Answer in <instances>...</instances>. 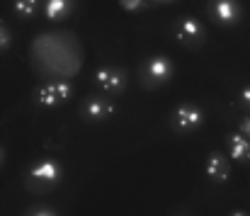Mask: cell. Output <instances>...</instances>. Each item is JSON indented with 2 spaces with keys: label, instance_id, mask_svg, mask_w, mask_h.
<instances>
[{
  "label": "cell",
  "instance_id": "5bb4252c",
  "mask_svg": "<svg viewBox=\"0 0 250 216\" xmlns=\"http://www.w3.org/2000/svg\"><path fill=\"white\" fill-rule=\"evenodd\" d=\"M236 216H246V214H236Z\"/></svg>",
  "mask_w": 250,
  "mask_h": 216
},
{
  "label": "cell",
  "instance_id": "7a4b0ae2",
  "mask_svg": "<svg viewBox=\"0 0 250 216\" xmlns=\"http://www.w3.org/2000/svg\"><path fill=\"white\" fill-rule=\"evenodd\" d=\"M141 73H144V78L148 80V85H161V83L170 80L172 64L167 61L166 56H153V59H148V61L144 64Z\"/></svg>",
  "mask_w": 250,
  "mask_h": 216
},
{
  "label": "cell",
  "instance_id": "8992f818",
  "mask_svg": "<svg viewBox=\"0 0 250 216\" xmlns=\"http://www.w3.org/2000/svg\"><path fill=\"white\" fill-rule=\"evenodd\" d=\"M175 124L182 129V131H192L194 127L202 124V112L197 107H180L175 112Z\"/></svg>",
  "mask_w": 250,
  "mask_h": 216
},
{
  "label": "cell",
  "instance_id": "5b68a950",
  "mask_svg": "<svg viewBox=\"0 0 250 216\" xmlns=\"http://www.w3.org/2000/svg\"><path fill=\"white\" fill-rule=\"evenodd\" d=\"M68 95H71V85L63 83V80H54V83H49L39 90V102L46 105V107H54V105L63 102Z\"/></svg>",
  "mask_w": 250,
  "mask_h": 216
},
{
  "label": "cell",
  "instance_id": "4fadbf2b",
  "mask_svg": "<svg viewBox=\"0 0 250 216\" xmlns=\"http://www.w3.org/2000/svg\"><path fill=\"white\" fill-rule=\"evenodd\" d=\"M243 100L250 105V87H248V90H243Z\"/></svg>",
  "mask_w": 250,
  "mask_h": 216
},
{
  "label": "cell",
  "instance_id": "277c9868",
  "mask_svg": "<svg viewBox=\"0 0 250 216\" xmlns=\"http://www.w3.org/2000/svg\"><path fill=\"white\" fill-rule=\"evenodd\" d=\"M95 80L102 85V90L104 92H109V95H119V92H124V87H126V75L122 68H100L97 75H95Z\"/></svg>",
  "mask_w": 250,
  "mask_h": 216
},
{
  "label": "cell",
  "instance_id": "6da1fadb",
  "mask_svg": "<svg viewBox=\"0 0 250 216\" xmlns=\"http://www.w3.org/2000/svg\"><path fill=\"white\" fill-rule=\"evenodd\" d=\"M209 10H211V17L219 24H236L243 15V7H241L238 0H211Z\"/></svg>",
  "mask_w": 250,
  "mask_h": 216
},
{
  "label": "cell",
  "instance_id": "52a82bcc",
  "mask_svg": "<svg viewBox=\"0 0 250 216\" xmlns=\"http://www.w3.org/2000/svg\"><path fill=\"white\" fill-rule=\"evenodd\" d=\"M112 105L109 102H104V100H100V97H92V100H87L83 105V114L85 119H104V117H109L112 114Z\"/></svg>",
  "mask_w": 250,
  "mask_h": 216
},
{
  "label": "cell",
  "instance_id": "7c38bea8",
  "mask_svg": "<svg viewBox=\"0 0 250 216\" xmlns=\"http://www.w3.org/2000/svg\"><path fill=\"white\" fill-rule=\"evenodd\" d=\"M241 131H243V136H246V139H250V114L241 122Z\"/></svg>",
  "mask_w": 250,
  "mask_h": 216
},
{
  "label": "cell",
  "instance_id": "ba28073f",
  "mask_svg": "<svg viewBox=\"0 0 250 216\" xmlns=\"http://www.w3.org/2000/svg\"><path fill=\"white\" fill-rule=\"evenodd\" d=\"M207 175L211 180H216V182H224L229 177V163H226V158L219 155V153L209 155V160H207Z\"/></svg>",
  "mask_w": 250,
  "mask_h": 216
},
{
  "label": "cell",
  "instance_id": "30bf717a",
  "mask_svg": "<svg viewBox=\"0 0 250 216\" xmlns=\"http://www.w3.org/2000/svg\"><path fill=\"white\" fill-rule=\"evenodd\" d=\"M229 148H231V155L238 158V160H248L250 158V141L243 134H233L229 139Z\"/></svg>",
  "mask_w": 250,
  "mask_h": 216
},
{
  "label": "cell",
  "instance_id": "9c48e42d",
  "mask_svg": "<svg viewBox=\"0 0 250 216\" xmlns=\"http://www.w3.org/2000/svg\"><path fill=\"white\" fill-rule=\"evenodd\" d=\"M71 10H73V0H46V17L49 20L68 17Z\"/></svg>",
  "mask_w": 250,
  "mask_h": 216
},
{
  "label": "cell",
  "instance_id": "3957f363",
  "mask_svg": "<svg viewBox=\"0 0 250 216\" xmlns=\"http://www.w3.org/2000/svg\"><path fill=\"white\" fill-rule=\"evenodd\" d=\"M175 37L182 42V44H199L204 39V27L199 20L194 17H182L177 20L175 24Z\"/></svg>",
  "mask_w": 250,
  "mask_h": 216
},
{
  "label": "cell",
  "instance_id": "8fae6325",
  "mask_svg": "<svg viewBox=\"0 0 250 216\" xmlns=\"http://www.w3.org/2000/svg\"><path fill=\"white\" fill-rule=\"evenodd\" d=\"M34 7H37V0H17V12L24 17H29L34 12Z\"/></svg>",
  "mask_w": 250,
  "mask_h": 216
}]
</instances>
